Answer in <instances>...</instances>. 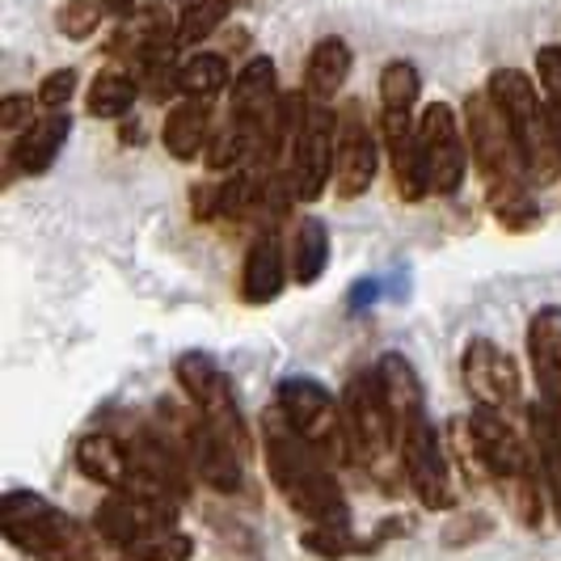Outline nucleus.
<instances>
[{"instance_id":"nucleus-1","label":"nucleus","mask_w":561,"mask_h":561,"mask_svg":"<svg viewBox=\"0 0 561 561\" xmlns=\"http://www.w3.org/2000/svg\"><path fill=\"white\" fill-rule=\"evenodd\" d=\"M456 439H460V448L469 456V465L503 494L506 511L515 515L519 528L536 533L553 515L549 511V494H545L540 473H536L528 431H519L506 414L473 405L465 419L456 422Z\"/></svg>"},{"instance_id":"nucleus-2","label":"nucleus","mask_w":561,"mask_h":561,"mask_svg":"<svg viewBox=\"0 0 561 561\" xmlns=\"http://www.w3.org/2000/svg\"><path fill=\"white\" fill-rule=\"evenodd\" d=\"M262 456H266V478L296 519H305L309 528L317 524L351 528V506L337 485L334 460L296 426H287L279 410L262 414Z\"/></svg>"},{"instance_id":"nucleus-3","label":"nucleus","mask_w":561,"mask_h":561,"mask_svg":"<svg viewBox=\"0 0 561 561\" xmlns=\"http://www.w3.org/2000/svg\"><path fill=\"white\" fill-rule=\"evenodd\" d=\"M0 536L30 561H102V533L38 490L0 499Z\"/></svg>"},{"instance_id":"nucleus-4","label":"nucleus","mask_w":561,"mask_h":561,"mask_svg":"<svg viewBox=\"0 0 561 561\" xmlns=\"http://www.w3.org/2000/svg\"><path fill=\"white\" fill-rule=\"evenodd\" d=\"M485 93L494 98V106L503 111L506 127L515 136V148L524 157V169H528V182L536 191L558 182L561 178V127L545 93H540V81L519 72V68H494L490 81H485Z\"/></svg>"},{"instance_id":"nucleus-5","label":"nucleus","mask_w":561,"mask_h":561,"mask_svg":"<svg viewBox=\"0 0 561 561\" xmlns=\"http://www.w3.org/2000/svg\"><path fill=\"white\" fill-rule=\"evenodd\" d=\"M182 506L140 499V494H106L93 511V528L118 558L131 561H191L195 536L178 528Z\"/></svg>"},{"instance_id":"nucleus-6","label":"nucleus","mask_w":561,"mask_h":561,"mask_svg":"<svg viewBox=\"0 0 561 561\" xmlns=\"http://www.w3.org/2000/svg\"><path fill=\"white\" fill-rule=\"evenodd\" d=\"M157 426L173 439V448L182 451L191 478L203 481L216 494H237L245 485V451L232 448L220 431H211L198 419L191 405H173V401H157Z\"/></svg>"},{"instance_id":"nucleus-7","label":"nucleus","mask_w":561,"mask_h":561,"mask_svg":"<svg viewBox=\"0 0 561 561\" xmlns=\"http://www.w3.org/2000/svg\"><path fill=\"white\" fill-rule=\"evenodd\" d=\"M334 148H337V111L300 93V102H296V127H291L287 161H283L296 203H317L325 191H334Z\"/></svg>"},{"instance_id":"nucleus-8","label":"nucleus","mask_w":561,"mask_h":561,"mask_svg":"<svg viewBox=\"0 0 561 561\" xmlns=\"http://www.w3.org/2000/svg\"><path fill=\"white\" fill-rule=\"evenodd\" d=\"M173 380H178L186 405L195 410L198 419L207 422L211 431H220L232 448H241L250 456V426H245V414H241L237 385H232V376L225 367L216 364L211 355H203V351H186L173 364Z\"/></svg>"},{"instance_id":"nucleus-9","label":"nucleus","mask_w":561,"mask_h":561,"mask_svg":"<svg viewBox=\"0 0 561 561\" xmlns=\"http://www.w3.org/2000/svg\"><path fill=\"white\" fill-rule=\"evenodd\" d=\"M275 410L283 414L287 426H296L305 439H312L334 465H351V448H346V426H342V397L317 380V376H283L275 389Z\"/></svg>"},{"instance_id":"nucleus-10","label":"nucleus","mask_w":561,"mask_h":561,"mask_svg":"<svg viewBox=\"0 0 561 561\" xmlns=\"http://www.w3.org/2000/svg\"><path fill=\"white\" fill-rule=\"evenodd\" d=\"M342 426H346V448L351 465H367L371 473H385L397 460V422L393 410L376 389L371 371L355 376L342 389Z\"/></svg>"},{"instance_id":"nucleus-11","label":"nucleus","mask_w":561,"mask_h":561,"mask_svg":"<svg viewBox=\"0 0 561 561\" xmlns=\"http://www.w3.org/2000/svg\"><path fill=\"white\" fill-rule=\"evenodd\" d=\"M419 152L431 195L451 198L465 186L473 152H469V136H465V118L451 111L448 102H426L419 111Z\"/></svg>"},{"instance_id":"nucleus-12","label":"nucleus","mask_w":561,"mask_h":561,"mask_svg":"<svg viewBox=\"0 0 561 561\" xmlns=\"http://www.w3.org/2000/svg\"><path fill=\"white\" fill-rule=\"evenodd\" d=\"M465 136H469V152H473V165L481 173V186L528 182V169H524V157L515 148V136H511L503 111L494 106V98L485 89L465 98Z\"/></svg>"},{"instance_id":"nucleus-13","label":"nucleus","mask_w":561,"mask_h":561,"mask_svg":"<svg viewBox=\"0 0 561 561\" xmlns=\"http://www.w3.org/2000/svg\"><path fill=\"white\" fill-rule=\"evenodd\" d=\"M397 469L410 485V494L426 511H451V456L448 444L439 435V426L431 419L414 422L397 435Z\"/></svg>"},{"instance_id":"nucleus-14","label":"nucleus","mask_w":561,"mask_h":561,"mask_svg":"<svg viewBox=\"0 0 561 561\" xmlns=\"http://www.w3.org/2000/svg\"><path fill=\"white\" fill-rule=\"evenodd\" d=\"M460 380H465V393L481 410H494V414H515L524 405V376L515 355L499 346L494 337H469L465 351H460Z\"/></svg>"},{"instance_id":"nucleus-15","label":"nucleus","mask_w":561,"mask_h":561,"mask_svg":"<svg viewBox=\"0 0 561 561\" xmlns=\"http://www.w3.org/2000/svg\"><path fill=\"white\" fill-rule=\"evenodd\" d=\"M385 144L380 131H371L359 102H342L337 106V148H334V195L342 203H355L371 191L376 173H380Z\"/></svg>"},{"instance_id":"nucleus-16","label":"nucleus","mask_w":561,"mask_h":561,"mask_svg":"<svg viewBox=\"0 0 561 561\" xmlns=\"http://www.w3.org/2000/svg\"><path fill=\"white\" fill-rule=\"evenodd\" d=\"M72 465L84 481L102 485L106 494H140V465L136 451L114 431H89L72 448Z\"/></svg>"},{"instance_id":"nucleus-17","label":"nucleus","mask_w":561,"mask_h":561,"mask_svg":"<svg viewBox=\"0 0 561 561\" xmlns=\"http://www.w3.org/2000/svg\"><path fill=\"white\" fill-rule=\"evenodd\" d=\"M380 144H385V161L393 169V186L405 203H422L431 195L426 191V173H422V152H419V114L401 111H380Z\"/></svg>"},{"instance_id":"nucleus-18","label":"nucleus","mask_w":561,"mask_h":561,"mask_svg":"<svg viewBox=\"0 0 561 561\" xmlns=\"http://www.w3.org/2000/svg\"><path fill=\"white\" fill-rule=\"evenodd\" d=\"M291 279V262H287V245L275 232H257L241 262V305L250 309H266L283 296V287Z\"/></svg>"},{"instance_id":"nucleus-19","label":"nucleus","mask_w":561,"mask_h":561,"mask_svg":"<svg viewBox=\"0 0 561 561\" xmlns=\"http://www.w3.org/2000/svg\"><path fill=\"white\" fill-rule=\"evenodd\" d=\"M161 51H178V13H169L165 4H140L118 22L111 38V56L131 59V68Z\"/></svg>"},{"instance_id":"nucleus-20","label":"nucleus","mask_w":561,"mask_h":561,"mask_svg":"<svg viewBox=\"0 0 561 561\" xmlns=\"http://www.w3.org/2000/svg\"><path fill=\"white\" fill-rule=\"evenodd\" d=\"M524 351H528V367H533L536 397L561 410V305H545L528 317Z\"/></svg>"},{"instance_id":"nucleus-21","label":"nucleus","mask_w":561,"mask_h":561,"mask_svg":"<svg viewBox=\"0 0 561 561\" xmlns=\"http://www.w3.org/2000/svg\"><path fill=\"white\" fill-rule=\"evenodd\" d=\"M367 371H371L376 389H380V397H385V405L393 410L397 435H401L405 426H414V422L431 419V414H426V385H422L419 367L410 364L405 355L385 351Z\"/></svg>"},{"instance_id":"nucleus-22","label":"nucleus","mask_w":561,"mask_h":561,"mask_svg":"<svg viewBox=\"0 0 561 561\" xmlns=\"http://www.w3.org/2000/svg\"><path fill=\"white\" fill-rule=\"evenodd\" d=\"M68 140H72V114L43 111L26 131H18V140L9 148V173L43 178V173L59 161V152H64Z\"/></svg>"},{"instance_id":"nucleus-23","label":"nucleus","mask_w":561,"mask_h":561,"mask_svg":"<svg viewBox=\"0 0 561 561\" xmlns=\"http://www.w3.org/2000/svg\"><path fill=\"white\" fill-rule=\"evenodd\" d=\"M216 136V102L207 98H178L165 114L161 144L173 161H198Z\"/></svg>"},{"instance_id":"nucleus-24","label":"nucleus","mask_w":561,"mask_h":561,"mask_svg":"<svg viewBox=\"0 0 561 561\" xmlns=\"http://www.w3.org/2000/svg\"><path fill=\"white\" fill-rule=\"evenodd\" d=\"M528 444H533L540 485H545V494H549L553 524L561 528V410H553V405L540 401V397L528 405Z\"/></svg>"},{"instance_id":"nucleus-25","label":"nucleus","mask_w":561,"mask_h":561,"mask_svg":"<svg viewBox=\"0 0 561 561\" xmlns=\"http://www.w3.org/2000/svg\"><path fill=\"white\" fill-rule=\"evenodd\" d=\"M351 68H355V56H351V43L337 38V34H325L317 38L309 51V64H305V98L312 102H337L342 84L351 81Z\"/></svg>"},{"instance_id":"nucleus-26","label":"nucleus","mask_w":561,"mask_h":561,"mask_svg":"<svg viewBox=\"0 0 561 561\" xmlns=\"http://www.w3.org/2000/svg\"><path fill=\"white\" fill-rule=\"evenodd\" d=\"M287 262H291V283L312 287L330 271V228L317 216L296 220L291 237H287Z\"/></svg>"},{"instance_id":"nucleus-27","label":"nucleus","mask_w":561,"mask_h":561,"mask_svg":"<svg viewBox=\"0 0 561 561\" xmlns=\"http://www.w3.org/2000/svg\"><path fill=\"white\" fill-rule=\"evenodd\" d=\"M140 93L144 84L136 72H127V68H102L89 81V89H84V111L93 114V118H127Z\"/></svg>"},{"instance_id":"nucleus-28","label":"nucleus","mask_w":561,"mask_h":561,"mask_svg":"<svg viewBox=\"0 0 561 561\" xmlns=\"http://www.w3.org/2000/svg\"><path fill=\"white\" fill-rule=\"evenodd\" d=\"M533 191L536 186H528V182L485 186V203H490L494 220H499L506 232H533V228L545 220V211H540V203H536Z\"/></svg>"},{"instance_id":"nucleus-29","label":"nucleus","mask_w":561,"mask_h":561,"mask_svg":"<svg viewBox=\"0 0 561 561\" xmlns=\"http://www.w3.org/2000/svg\"><path fill=\"white\" fill-rule=\"evenodd\" d=\"M225 89H232V72L220 51H198L178 64V98H207L216 102Z\"/></svg>"},{"instance_id":"nucleus-30","label":"nucleus","mask_w":561,"mask_h":561,"mask_svg":"<svg viewBox=\"0 0 561 561\" xmlns=\"http://www.w3.org/2000/svg\"><path fill=\"white\" fill-rule=\"evenodd\" d=\"M422 102V72L410 59H389L380 68V111L419 114Z\"/></svg>"},{"instance_id":"nucleus-31","label":"nucleus","mask_w":561,"mask_h":561,"mask_svg":"<svg viewBox=\"0 0 561 561\" xmlns=\"http://www.w3.org/2000/svg\"><path fill=\"white\" fill-rule=\"evenodd\" d=\"M232 13L225 0H186L178 9V47H198L207 43L216 30L225 26V18Z\"/></svg>"},{"instance_id":"nucleus-32","label":"nucleus","mask_w":561,"mask_h":561,"mask_svg":"<svg viewBox=\"0 0 561 561\" xmlns=\"http://www.w3.org/2000/svg\"><path fill=\"white\" fill-rule=\"evenodd\" d=\"M300 545L325 561H342V558H355V553H371V549H376V540H359V536L351 533V528H342V524L305 528V533H300Z\"/></svg>"},{"instance_id":"nucleus-33","label":"nucleus","mask_w":561,"mask_h":561,"mask_svg":"<svg viewBox=\"0 0 561 561\" xmlns=\"http://www.w3.org/2000/svg\"><path fill=\"white\" fill-rule=\"evenodd\" d=\"M106 13H111L106 0H68V4L56 9V30L72 43H84V38H93L102 30Z\"/></svg>"},{"instance_id":"nucleus-34","label":"nucleus","mask_w":561,"mask_h":561,"mask_svg":"<svg viewBox=\"0 0 561 561\" xmlns=\"http://www.w3.org/2000/svg\"><path fill=\"white\" fill-rule=\"evenodd\" d=\"M77 84H81L77 68H56V72H47V77L38 81L34 98H38L43 111H68V102L77 98Z\"/></svg>"},{"instance_id":"nucleus-35","label":"nucleus","mask_w":561,"mask_h":561,"mask_svg":"<svg viewBox=\"0 0 561 561\" xmlns=\"http://www.w3.org/2000/svg\"><path fill=\"white\" fill-rule=\"evenodd\" d=\"M536 81H540V93H545V102H549V111L558 118L561 127V47H540L536 51Z\"/></svg>"},{"instance_id":"nucleus-36","label":"nucleus","mask_w":561,"mask_h":561,"mask_svg":"<svg viewBox=\"0 0 561 561\" xmlns=\"http://www.w3.org/2000/svg\"><path fill=\"white\" fill-rule=\"evenodd\" d=\"M38 111L43 106H38L34 93H9V98H0V127L18 136V131H26L30 123L38 118Z\"/></svg>"},{"instance_id":"nucleus-37","label":"nucleus","mask_w":561,"mask_h":561,"mask_svg":"<svg viewBox=\"0 0 561 561\" xmlns=\"http://www.w3.org/2000/svg\"><path fill=\"white\" fill-rule=\"evenodd\" d=\"M106 4H111V13H118V18H127V13L140 9V0H106Z\"/></svg>"},{"instance_id":"nucleus-38","label":"nucleus","mask_w":561,"mask_h":561,"mask_svg":"<svg viewBox=\"0 0 561 561\" xmlns=\"http://www.w3.org/2000/svg\"><path fill=\"white\" fill-rule=\"evenodd\" d=\"M228 9H241V4H250V0H225Z\"/></svg>"},{"instance_id":"nucleus-39","label":"nucleus","mask_w":561,"mask_h":561,"mask_svg":"<svg viewBox=\"0 0 561 561\" xmlns=\"http://www.w3.org/2000/svg\"><path fill=\"white\" fill-rule=\"evenodd\" d=\"M118 561H131V558H118Z\"/></svg>"},{"instance_id":"nucleus-40","label":"nucleus","mask_w":561,"mask_h":561,"mask_svg":"<svg viewBox=\"0 0 561 561\" xmlns=\"http://www.w3.org/2000/svg\"><path fill=\"white\" fill-rule=\"evenodd\" d=\"M182 4H186V0H182Z\"/></svg>"}]
</instances>
